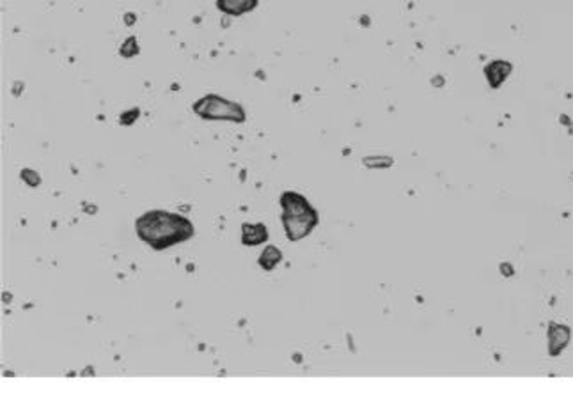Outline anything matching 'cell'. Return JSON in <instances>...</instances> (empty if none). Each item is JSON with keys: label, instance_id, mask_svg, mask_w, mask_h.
Masks as SVG:
<instances>
[{"label": "cell", "instance_id": "2", "mask_svg": "<svg viewBox=\"0 0 573 411\" xmlns=\"http://www.w3.org/2000/svg\"><path fill=\"white\" fill-rule=\"evenodd\" d=\"M282 210V221H284L286 233L291 242H298L304 236H307L312 230V227L318 224L316 211L312 210L309 202L302 195L295 192H286L281 197Z\"/></svg>", "mask_w": 573, "mask_h": 411}, {"label": "cell", "instance_id": "5", "mask_svg": "<svg viewBox=\"0 0 573 411\" xmlns=\"http://www.w3.org/2000/svg\"><path fill=\"white\" fill-rule=\"evenodd\" d=\"M266 240L265 226H243V243L245 245H257Z\"/></svg>", "mask_w": 573, "mask_h": 411}, {"label": "cell", "instance_id": "1", "mask_svg": "<svg viewBox=\"0 0 573 411\" xmlns=\"http://www.w3.org/2000/svg\"><path fill=\"white\" fill-rule=\"evenodd\" d=\"M137 233L147 245L162 250L188 240L194 234V227L179 215L167 211H150L137 220Z\"/></svg>", "mask_w": 573, "mask_h": 411}, {"label": "cell", "instance_id": "3", "mask_svg": "<svg viewBox=\"0 0 573 411\" xmlns=\"http://www.w3.org/2000/svg\"><path fill=\"white\" fill-rule=\"evenodd\" d=\"M192 110L202 119L210 121H233V123H243L245 121V110L238 103L229 101L217 94H208L194 103Z\"/></svg>", "mask_w": 573, "mask_h": 411}, {"label": "cell", "instance_id": "6", "mask_svg": "<svg viewBox=\"0 0 573 411\" xmlns=\"http://www.w3.org/2000/svg\"><path fill=\"white\" fill-rule=\"evenodd\" d=\"M279 261H281V252L277 249H273V246H268V249L265 250V253H263L261 259H259V265L265 269H272Z\"/></svg>", "mask_w": 573, "mask_h": 411}, {"label": "cell", "instance_id": "4", "mask_svg": "<svg viewBox=\"0 0 573 411\" xmlns=\"http://www.w3.org/2000/svg\"><path fill=\"white\" fill-rule=\"evenodd\" d=\"M218 11L229 16H241L257 8V0H217Z\"/></svg>", "mask_w": 573, "mask_h": 411}]
</instances>
